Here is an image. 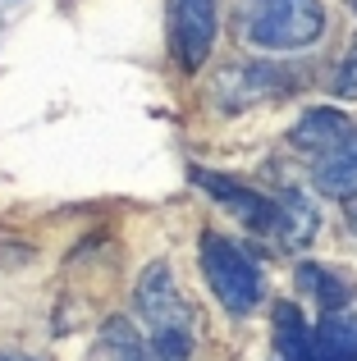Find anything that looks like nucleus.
Segmentation results:
<instances>
[{
  "instance_id": "19",
  "label": "nucleus",
  "mask_w": 357,
  "mask_h": 361,
  "mask_svg": "<svg viewBox=\"0 0 357 361\" xmlns=\"http://www.w3.org/2000/svg\"><path fill=\"white\" fill-rule=\"evenodd\" d=\"M279 361H284V357H279Z\"/></svg>"
},
{
  "instance_id": "14",
  "label": "nucleus",
  "mask_w": 357,
  "mask_h": 361,
  "mask_svg": "<svg viewBox=\"0 0 357 361\" xmlns=\"http://www.w3.org/2000/svg\"><path fill=\"white\" fill-rule=\"evenodd\" d=\"M334 92H339V97H357V37H353L349 60H344L339 73H334Z\"/></svg>"
},
{
  "instance_id": "3",
  "label": "nucleus",
  "mask_w": 357,
  "mask_h": 361,
  "mask_svg": "<svg viewBox=\"0 0 357 361\" xmlns=\"http://www.w3.org/2000/svg\"><path fill=\"white\" fill-rule=\"evenodd\" d=\"M202 274L211 283V293L220 298L224 311L248 316L261 302V270L238 243L220 238V233H202Z\"/></svg>"
},
{
  "instance_id": "17",
  "label": "nucleus",
  "mask_w": 357,
  "mask_h": 361,
  "mask_svg": "<svg viewBox=\"0 0 357 361\" xmlns=\"http://www.w3.org/2000/svg\"><path fill=\"white\" fill-rule=\"evenodd\" d=\"M349 5H353V9H357V0H349Z\"/></svg>"
},
{
  "instance_id": "5",
  "label": "nucleus",
  "mask_w": 357,
  "mask_h": 361,
  "mask_svg": "<svg viewBox=\"0 0 357 361\" xmlns=\"http://www.w3.org/2000/svg\"><path fill=\"white\" fill-rule=\"evenodd\" d=\"M193 183L202 188L215 206H224V211H229L238 224H248V229L270 233V238H275V229H279V197L252 192V188L234 183V178L215 174V169H193Z\"/></svg>"
},
{
  "instance_id": "1",
  "label": "nucleus",
  "mask_w": 357,
  "mask_h": 361,
  "mask_svg": "<svg viewBox=\"0 0 357 361\" xmlns=\"http://www.w3.org/2000/svg\"><path fill=\"white\" fill-rule=\"evenodd\" d=\"M138 316L147 325V353L152 361H193L197 348V325H193V307L178 293L174 274L165 261H152L138 279Z\"/></svg>"
},
{
  "instance_id": "7",
  "label": "nucleus",
  "mask_w": 357,
  "mask_h": 361,
  "mask_svg": "<svg viewBox=\"0 0 357 361\" xmlns=\"http://www.w3.org/2000/svg\"><path fill=\"white\" fill-rule=\"evenodd\" d=\"M353 133L357 128L344 110H307V115L289 128V142H294L298 151H307V156H325V151H334L339 142H349Z\"/></svg>"
},
{
  "instance_id": "8",
  "label": "nucleus",
  "mask_w": 357,
  "mask_h": 361,
  "mask_svg": "<svg viewBox=\"0 0 357 361\" xmlns=\"http://www.w3.org/2000/svg\"><path fill=\"white\" fill-rule=\"evenodd\" d=\"M312 178L325 197H357V133L349 142H339L334 151L316 156Z\"/></svg>"
},
{
  "instance_id": "16",
  "label": "nucleus",
  "mask_w": 357,
  "mask_h": 361,
  "mask_svg": "<svg viewBox=\"0 0 357 361\" xmlns=\"http://www.w3.org/2000/svg\"><path fill=\"white\" fill-rule=\"evenodd\" d=\"M0 361H28V357H0Z\"/></svg>"
},
{
  "instance_id": "12",
  "label": "nucleus",
  "mask_w": 357,
  "mask_h": 361,
  "mask_svg": "<svg viewBox=\"0 0 357 361\" xmlns=\"http://www.w3.org/2000/svg\"><path fill=\"white\" fill-rule=\"evenodd\" d=\"M316 357L357 361V316L353 311H325L316 325Z\"/></svg>"
},
{
  "instance_id": "11",
  "label": "nucleus",
  "mask_w": 357,
  "mask_h": 361,
  "mask_svg": "<svg viewBox=\"0 0 357 361\" xmlns=\"http://www.w3.org/2000/svg\"><path fill=\"white\" fill-rule=\"evenodd\" d=\"M316 224H321V215H316L312 197H303V192L289 188V192L279 197V229H275V238L298 252V247H307L316 238Z\"/></svg>"
},
{
  "instance_id": "15",
  "label": "nucleus",
  "mask_w": 357,
  "mask_h": 361,
  "mask_svg": "<svg viewBox=\"0 0 357 361\" xmlns=\"http://www.w3.org/2000/svg\"><path fill=\"white\" fill-rule=\"evenodd\" d=\"M349 224H353V233H357V206H353V211H349Z\"/></svg>"
},
{
  "instance_id": "6",
  "label": "nucleus",
  "mask_w": 357,
  "mask_h": 361,
  "mask_svg": "<svg viewBox=\"0 0 357 361\" xmlns=\"http://www.w3.org/2000/svg\"><path fill=\"white\" fill-rule=\"evenodd\" d=\"M170 46L183 73H197L215 46V0H170Z\"/></svg>"
},
{
  "instance_id": "13",
  "label": "nucleus",
  "mask_w": 357,
  "mask_h": 361,
  "mask_svg": "<svg viewBox=\"0 0 357 361\" xmlns=\"http://www.w3.org/2000/svg\"><path fill=\"white\" fill-rule=\"evenodd\" d=\"M298 288H303L321 311H344L353 302V283L339 279L330 265H312V261L298 265Z\"/></svg>"
},
{
  "instance_id": "2",
  "label": "nucleus",
  "mask_w": 357,
  "mask_h": 361,
  "mask_svg": "<svg viewBox=\"0 0 357 361\" xmlns=\"http://www.w3.org/2000/svg\"><path fill=\"white\" fill-rule=\"evenodd\" d=\"M238 37L257 51H303L325 32L321 0H238Z\"/></svg>"
},
{
  "instance_id": "10",
  "label": "nucleus",
  "mask_w": 357,
  "mask_h": 361,
  "mask_svg": "<svg viewBox=\"0 0 357 361\" xmlns=\"http://www.w3.org/2000/svg\"><path fill=\"white\" fill-rule=\"evenodd\" d=\"M275 348L284 361H316V329H307L303 311L294 302L275 307Z\"/></svg>"
},
{
  "instance_id": "18",
  "label": "nucleus",
  "mask_w": 357,
  "mask_h": 361,
  "mask_svg": "<svg viewBox=\"0 0 357 361\" xmlns=\"http://www.w3.org/2000/svg\"><path fill=\"white\" fill-rule=\"evenodd\" d=\"M316 361H325V357H316Z\"/></svg>"
},
{
  "instance_id": "9",
  "label": "nucleus",
  "mask_w": 357,
  "mask_h": 361,
  "mask_svg": "<svg viewBox=\"0 0 357 361\" xmlns=\"http://www.w3.org/2000/svg\"><path fill=\"white\" fill-rule=\"evenodd\" d=\"M87 361H152V353H147V338H138L124 316H110L92 338Z\"/></svg>"
},
{
  "instance_id": "4",
  "label": "nucleus",
  "mask_w": 357,
  "mask_h": 361,
  "mask_svg": "<svg viewBox=\"0 0 357 361\" xmlns=\"http://www.w3.org/2000/svg\"><path fill=\"white\" fill-rule=\"evenodd\" d=\"M284 92H294V73H284L279 64H261V60L224 64L211 78V101L220 110H229V115L252 110V106H261V101H275V97H284Z\"/></svg>"
}]
</instances>
